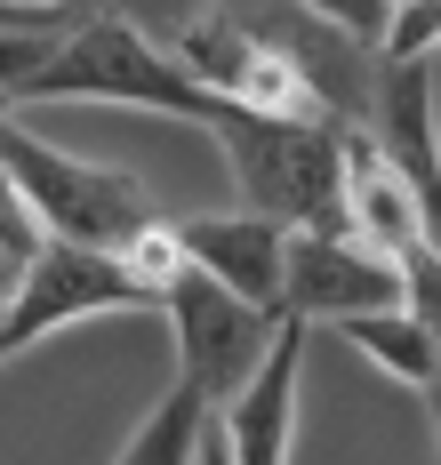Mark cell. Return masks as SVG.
Returning a JSON list of instances; mask_svg holds the SVG:
<instances>
[{
    "label": "cell",
    "instance_id": "2e32d148",
    "mask_svg": "<svg viewBox=\"0 0 441 465\" xmlns=\"http://www.w3.org/2000/svg\"><path fill=\"white\" fill-rule=\"evenodd\" d=\"M89 8V0H81ZM81 8H16V0H0V33H64Z\"/></svg>",
    "mask_w": 441,
    "mask_h": 465
},
{
    "label": "cell",
    "instance_id": "7a4b0ae2",
    "mask_svg": "<svg viewBox=\"0 0 441 465\" xmlns=\"http://www.w3.org/2000/svg\"><path fill=\"white\" fill-rule=\"evenodd\" d=\"M0 161L24 193L41 241H81V249H121L129 232H145L152 217H169L152 185L137 169H113V161H81L56 137H41L16 104H0Z\"/></svg>",
    "mask_w": 441,
    "mask_h": 465
},
{
    "label": "cell",
    "instance_id": "5bb4252c",
    "mask_svg": "<svg viewBox=\"0 0 441 465\" xmlns=\"http://www.w3.org/2000/svg\"><path fill=\"white\" fill-rule=\"evenodd\" d=\"M89 8H113V16H129V25H145L152 41H177L193 16H209L217 0H89Z\"/></svg>",
    "mask_w": 441,
    "mask_h": 465
},
{
    "label": "cell",
    "instance_id": "4fadbf2b",
    "mask_svg": "<svg viewBox=\"0 0 441 465\" xmlns=\"http://www.w3.org/2000/svg\"><path fill=\"white\" fill-rule=\"evenodd\" d=\"M297 8H313L321 25H338V33H353L361 48H377V56H386V25H393V0H297Z\"/></svg>",
    "mask_w": 441,
    "mask_h": 465
},
{
    "label": "cell",
    "instance_id": "9c48e42d",
    "mask_svg": "<svg viewBox=\"0 0 441 465\" xmlns=\"http://www.w3.org/2000/svg\"><path fill=\"white\" fill-rule=\"evenodd\" d=\"M345 232L369 241L377 257H401V249L426 241L417 193H409V177L386 161V144L369 137V129H345Z\"/></svg>",
    "mask_w": 441,
    "mask_h": 465
},
{
    "label": "cell",
    "instance_id": "8fae6325",
    "mask_svg": "<svg viewBox=\"0 0 441 465\" xmlns=\"http://www.w3.org/2000/svg\"><path fill=\"white\" fill-rule=\"evenodd\" d=\"M201 433H209V401H201L185 377H169V393L145 410V425L121 441L113 465H193L201 458Z\"/></svg>",
    "mask_w": 441,
    "mask_h": 465
},
{
    "label": "cell",
    "instance_id": "30bf717a",
    "mask_svg": "<svg viewBox=\"0 0 441 465\" xmlns=\"http://www.w3.org/2000/svg\"><path fill=\"white\" fill-rule=\"evenodd\" d=\"M338 337L353 345V353H369V361H377L393 385H409V393H434V377H441V345H434V329L417 322L409 305L353 313V322H338Z\"/></svg>",
    "mask_w": 441,
    "mask_h": 465
},
{
    "label": "cell",
    "instance_id": "ac0fdd59",
    "mask_svg": "<svg viewBox=\"0 0 441 465\" xmlns=\"http://www.w3.org/2000/svg\"><path fill=\"white\" fill-rule=\"evenodd\" d=\"M193 465H225V441H217V410H209V433H201V458Z\"/></svg>",
    "mask_w": 441,
    "mask_h": 465
},
{
    "label": "cell",
    "instance_id": "277c9868",
    "mask_svg": "<svg viewBox=\"0 0 441 465\" xmlns=\"http://www.w3.org/2000/svg\"><path fill=\"white\" fill-rule=\"evenodd\" d=\"M104 313H161V297H152L113 249L41 241V249L24 257L16 297L0 305V370H8L16 353H33L41 337H56V329H73V322H104Z\"/></svg>",
    "mask_w": 441,
    "mask_h": 465
},
{
    "label": "cell",
    "instance_id": "3957f363",
    "mask_svg": "<svg viewBox=\"0 0 441 465\" xmlns=\"http://www.w3.org/2000/svg\"><path fill=\"white\" fill-rule=\"evenodd\" d=\"M209 144L225 153V169L241 185V209H265L281 225H345V129L338 121L217 104Z\"/></svg>",
    "mask_w": 441,
    "mask_h": 465
},
{
    "label": "cell",
    "instance_id": "5b68a950",
    "mask_svg": "<svg viewBox=\"0 0 441 465\" xmlns=\"http://www.w3.org/2000/svg\"><path fill=\"white\" fill-rule=\"evenodd\" d=\"M161 322H169V345H177V377L217 410V401L241 393L249 370L265 361L281 313H265V305L233 297L225 281H209L201 265H185V273L161 289Z\"/></svg>",
    "mask_w": 441,
    "mask_h": 465
},
{
    "label": "cell",
    "instance_id": "8992f818",
    "mask_svg": "<svg viewBox=\"0 0 441 465\" xmlns=\"http://www.w3.org/2000/svg\"><path fill=\"white\" fill-rule=\"evenodd\" d=\"M401 305V265L377 257L369 241L345 225H289V257H281V313L313 329H338L353 313Z\"/></svg>",
    "mask_w": 441,
    "mask_h": 465
},
{
    "label": "cell",
    "instance_id": "ffe728a7",
    "mask_svg": "<svg viewBox=\"0 0 441 465\" xmlns=\"http://www.w3.org/2000/svg\"><path fill=\"white\" fill-rule=\"evenodd\" d=\"M434 433H441V425H434Z\"/></svg>",
    "mask_w": 441,
    "mask_h": 465
},
{
    "label": "cell",
    "instance_id": "7c38bea8",
    "mask_svg": "<svg viewBox=\"0 0 441 465\" xmlns=\"http://www.w3.org/2000/svg\"><path fill=\"white\" fill-rule=\"evenodd\" d=\"M386 56H441V0H393Z\"/></svg>",
    "mask_w": 441,
    "mask_h": 465
},
{
    "label": "cell",
    "instance_id": "d6986e66",
    "mask_svg": "<svg viewBox=\"0 0 441 465\" xmlns=\"http://www.w3.org/2000/svg\"><path fill=\"white\" fill-rule=\"evenodd\" d=\"M16 8H81V0H16Z\"/></svg>",
    "mask_w": 441,
    "mask_h": 465
},
{
    "label": "cell",
    "instance_id": "ba28073f",
    "mask_svg": "<svg viewBox=\"0 0 441 465\" xmlns=\"http://www.w3.org/2000/svg\"><path fill=\"white\" fill-rule=\"evenodd\" d=\"M185 232V257L209 281H225L233 297L281 313V257H289V225L265 217V209H217V217H177Z\"/></svg>",
    "mask_w": 441,
    "mask_h": 465
},
{
    "label": "cell",
    "instance_id": "6da1fadb",
    "mask_svg": "<svg viewBox=\"0 0 441 465\" xmlns=\"http://www.w3.org/2000/svg\"><path fill=\"white\" fill-rule=\"evenodd\" d=\"M8 104L16 113H41V104H121V113H161V121H185V129L217 121V96L177 64V48L152 41L129 16H113V8H81Z\"/></svg>",
    "mask_w": 441,
    "mask_h": 465
},
{
    "label": "cell",
    "instance_id": "9a60e30c",
    "mask_svg": "<svg viewBox=\"0 0 441 465\" xmlns=\"http://www.w3.org/2000/svg\"><path fill=\"white\" fill-rule=\"evenodd\" d=\"M49 41H56V33H0V104L33 81V64L49 56Z\"/></svg>",
    "mask_w": 441,
    "mask_h": 465
},
{
    "label": "cell",
    "instance_id": "52a82bcc",
    "mask_svg": "<svg viewBox=\"0 0 441 465\" xmlns=\"http://www.w3.org/2000/svg\"><path fill=\"white\" fill-rule=\"evenodd\" d=\"M305 345H313V322L281 313L265 361L249 370L241 393L217 401V441H225V465H289L297 450V385H305Z\"/></svg>",
    "mask_w": 441,
    "mask_h": 465
},
{
    "label": "cell",
    "instance_id": "e0dca14e",
    "mask_svg": "<svg viewBox=\"0 0 441 465\" xmlns=\"http://www.w3.org/2000/svg\"><path fill=\"white\" fill-rule=\"evenodd\" d=\"M16 281H24V249H8V241H0V305L16 297Z\"/></svg>",
    "mask_w": 441,
    "mask_h": 465
}]
</instances>
